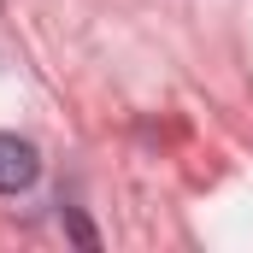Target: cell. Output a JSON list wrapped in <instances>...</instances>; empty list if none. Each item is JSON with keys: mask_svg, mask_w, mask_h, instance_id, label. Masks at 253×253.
<instances>
[{"mask_svg": "<svg viewBox=\"0 0 253 253\" xmlns=\"http://www.w3.org/2000/svg\"><path fill=\"white\" fill-rule=\"evenodd\" d=\"M36 177H42V153L24 135H6L0 129V194H24Z\"/></svg>", "mask_w": 253, "mask_h": 253, "instance_id": "obj_1", "label": "cell"}]
</instances>
